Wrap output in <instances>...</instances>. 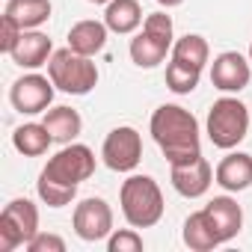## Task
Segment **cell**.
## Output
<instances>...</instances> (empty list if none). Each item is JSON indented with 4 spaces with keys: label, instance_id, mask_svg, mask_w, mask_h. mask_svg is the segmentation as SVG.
Segmentation results:
<instances>
[{
    "label": "cell",
    "instance_id": "cell-7",
    "mask_svg": "<svg viewBox=\"0 0 252 252\" xmlns=\"http://www.w3.org/2000/svg\"><path fill=\"white\" fill-rule=\"evenodd\" d=\"M39 234V208L30 199H12L0 214V252L27 246Z\"/></svg>",
    "mask_w": 252,
    "mask_h": 252
},
{
    "label": "cell",
    "instance_id": "cell-10",
    "mask_svg": "<svg viewBox=\"0 0 252 252\" xmlns=\"http://www.w3.org/2000/svg\"><path fill=\"white\" fill-rule=\"evenodd\" d=\"M54 89H57V86H54L51 77L30 71V74L18 77V80L12 83V89H9V101H12V107H15L18 113H24V116H36V113H45V110L51 107V101H54Z\"/></svg>",
    "mask_w": 252,
    "mask_h": 252
},
{
    "label": "cell",
    "instance_id": "cell-27",
    "mask_svg": "<svg viewBox=\"0 0 252 252\" xmlns=\"http://www.w3.org/2000/svg\"><path fill=\"white\" fill-rule=\"evenodd\" d=\"M30 252H65V240L60 234H48V231H39L30 243H27Z\"/></svg>",
    "mask_w": 252,
    "mask_h": 252
},
{
    "label": "cell",
    "instance_id": "cell-1",
    "mask_svg": "<svg viewBox=\"0 0 252 252\" xmlns=\"http://www.w3.org/2000/svg\"><path fill=\"white\" fill-rule=\"evenodd\" d=\"M149 131L155 143L160 146L163 158L169 166L175 163H190L202 158V137H199V122L190 110L181 104H160L152 113Z\"/></svg>",
    "mask_w": 252,
    "mask_h": 252
},
{
    "label": "cell",
    "instance_id": "cell-14",
    "mask_svg": "<svg viewBox=\"0 0 252 252\" xmlns=\"http://www.w3.org/2000/svg\"><path fill=\"white\" fill-rule=\"evenodd\" d=\"M205 211H208V217H211V222H214V228H217V234H220L222 243H228V240H234L240 234L243 211H240V205L231 196H214L205 205Z\"/></svg>",
    "mask_w": 252,
    "mask_h": 252
},
{
    "label": "cell",
    "instance_id": "cell-26",
    "mask_svg": "<svg viewBox=\"0 0 252 252\" xmlns=\"http://www.w3.org/2000/svg\"><path fill=\"white\" fill-rule=\"evenodd\" d=\"M21 36H24V30H21L9 15L0 18V51H3V54H12L15 45L21 42Z\"/></svg>",
    "mask_w": 252,
    "mask_h": 252
},
{
    "label": "cell",
    "instance_id": "cell-5",
    "mask_svg": "<svg viewBox=\"0 0 252 252\" xmlns=\"http://www.w3.org/2000/svg\"><path fill=\"white\" fill-rule=\"evenodd\" d=\"M48 77L60 92H68V95H89L98 86V68L92 57H83L71 48L54 51L48 63Z\"/></svg>",
    "mask_w": 252,
    "mask_h": 252
},
{
    "label": "cell",
    "instance_id": "cell-20",
    "mask_svg": "<svg viewBox=\"0 0 252 252\" xmlns=\"http://www.w3.org/2000/svg\"><path fill=\"white\" fill-rule=\"evenodd\" d=\"M51 143H54V137H51V131L45 128V122H27V125H21V128H15V134H12V146H15V152H21L24 158H39V155H45V152L51 149Z\"/></svg>",
    "mask_w": 252,
    "mask_h": 252
},
{
    "label": "cell",
    "instance_id": "cell-9",
    "mask_svg": "<svg viewBox=\"0 0 252 252\" xmlns=\"http://www.w3.org/2000/svg\"><path fill=\"white\" fill-rule=\"evenodd\" d=\"M71 225H74V234L80 240H86V243L107 240L113 234V208L104 199L89 196V199H83V202L74 205Z\"/></svg>",
    "mask_w": 252,
    "mask_h": 252
},
{
    "label": "cell",
    "instance_id": "cell-4",
    "mask_svg": "<svg viewBox=\"0 0 252 252\" xmlns=\"http://www.w3.org/2000/svg\"><path fill=\"white\" fill-rule=\"evenodd\" d=\"M175 39V27H172V18L166 12H152L146 15L143 21V30L131 39V60L134 65L140 68H155L166 60V54L172 51V42Z\"/></svg>",
    "mask_w": 252,
    "mask_h": 252
},
{
    "label": "cell",
    "instance_id": "cell-8",
    "mask_svg": "<svg viewBox=\"0 0 252 252\" xmlns=\"http://www.w3.org/2000/svg\"><path fill=\"white\" fill-rule=\"evenodd\" d=\"M101 158L113 172H134L143 160V137L131 125H119L104 137Z\"/></svg>",
    "mask_w": 252,
    "mask_h": 252
},
{
    "label": "cell",
    "instance_id": "cell-16",
    "mask_svg": "<svg viewBox=\"0 0 252 252\" xmlns=\"http://www.w3.org/2000/svg\"><path fill=\"white\" fill-rule=\"evenodd\" d=\"M107 33H110V27H107L104 21H92V18L77 21V24L68 30V48L77 51V54H83V57H95V54L104 51Z\"/></svg>",
    "mask_w": 252,
    "mask_h": 252
},
{
    "label": "cell",
    "instance_id": "cell-15",
    "mask_svg": "<svg viewBox=\"0 0 252 252\" xmlns=\"http://www.w3.org/2000/svg\"><path fill=\"white\" fill-rule=\"evenodd\" d=\"M9 57H12L15 65H21V68H42V65L51 63L54 45H51V39H48L42 30H24L21 42L15 45V51H12Z\"/></svg>",
    "mask_w": 252,
    "mask_h": 252
},
{
    "label": "cell",
    "instance_id": "cell-13",
    "mask_svg": "<svg viewBox=\"0 0 252 252\" xmlns=\"http://www.w3.org/2000/svg\"><path fill=\"white\" fill-rule=\"evenodd\" d=\"M214 178L228 193H240V190L252 187V155H246V152H228L217 163Z\"/></svg>",
    "mask_w": 252,
    "mask_h": 252
},
{
    "label": "cell",
    "instance_id": "cell-12",
    "mask_svg": "<svg viewBox=\"0 0 252 252\" xmlns=\"http://www.w3.org/2000/svg\"><path fill=\"white\" fill-rule=\"evenodd\" d=\"M169 181H172V187H175L178 196H184V199H199V196L208 193V187H211L217 178H214L211 163H208L205 158H196V160H190V163H175V166H169Z\"/></svg>",
    "mask_w": 252,
    "mask_h": 252
},
{
    "label": "cell",
    "instance_id": "cell-18",
    "mask_svg": "<svg viewBox=\"0 0 252 252\" xmlns=\"http://www.w3.org/2000/svg\"><path fill=\"white\" fill-rule=\"evenodd\" d=\"M42 122H45V128L51 131L54 143H63V146L74 143V140L80 137V131H83V119H80V113L71 110V107L45 110V119H42Z\"/></svg>",
    "mask_w": 252,
    "mask_h": 252
},
{
    "label": "cell",
    "instance_id": "cell-3",
    "mask_svg": "<svg viewBox=\"0 0 252 252\" xmlns=\"http://www.w3.org/2000/svg\"><path fill=\"white\" fill-rule=\"evenodd\" d=\"M249 134V110L243 101L225 95L220 101H214V107L208 110V140L222 149L231 152L237 149Z\"/></svg>",
    "mask_w": 252,
    "mask_h": 252
},
{
    "label": "cell",
    "instance_id": "cell-25",
    "mask_svg": "<svg viewBox=\"0 0 252 252\" xmlns=\"http://www.w3.org/2000/svg\"><path fill=\"white\" fill-rule=\"evenodd\" d=\"M107 249L110 252H143V234L131 225V228H113V234L107 237Z\"/></svg>",
    "mask_w": 252,
    "mask_h": 252
},
{
    "label": "cell",
    "instance_id": "cell-11",
    "mask_svg": "<svg viewBox=\"0 0 252 252\" xmlns=\"http://www.w3.org/2000/svg\"><path fill=\"white\" fill-rule=\"evenodd\" d=\"M252 80V63L237 54V51H222L220 57H214L211 63V83L220 89V92H240L246 89Z\"/></svg>",
    "mask_w": 252,
    "mask_h": 252
},
{
    "label": "cell",
    "instance_id": "cell-17",
    "mask_svg": "<svg viewBox=\"0 0 252 252\" xmlns=\"http://www.w3.org/2000/svg\"><path fill=\"white\" fill-rule=\"evenodd\" d=\"M184 243L193 252H211V249L222 246V240H220V234H217V228H214V222H211V217H208L205 208L193 211L184 220Z\"/></svg>",
    "mask_w": 252,
    "mask_h": 252
},
{
    "label": "cell",
    "instance_id": "cell-22",
    "mask_svg": "<svg viewBox=\"0 0 252 252\" xmlns=\"http://www.w3.org/2000/svg\"><path fill=\"white\" fill-rule=\"evenodd\" d=\"M208 57H211V48H208L205 36H199V33H187V36H181L172 45V60L175 63H184V65H193V68H205Z\"/></svg>",
    "mask_w": 252,
    "mask_h": 252
},
{
    "label": "cell",
    "instance_id": "cell-28",
    "mask_svg": "<svg viewBox=\"0 0 252 252\" xmlns=\"http://www.w3.org/2000/svg\"><path fill=\"white\" fill-rule=\"evenodd\" d=\"M155 3H160L163 9H175V6H181L184 0H155Z\"/></svg>",
    "mask_w": 252,
    "mask_h": 252
},
{
    "label": "cell",
    "instance_id": "cell-23",
    "mask_svg": "<svg viewBox=\"0 0 252 252\" xmlns=\"http://www.w3.org/2000/svg\"><path fill=\"white\" fill-rule=\"evenodd\" d=\"M199 77H202V68H193V65H184L175 60L166 65V86L175 95H190L199 86Z\"/></svg>",
    "mask_w": 252,
    "mask_h": 252
},
{
    "label": "cell",
    "instance_id": "cell-19",
    "mask_svg": "<svg viewBox=\"0 0 252 252\" xmlns=\"http://www.w3.org/2000/svg\"><path fill=\"white\" fill-rule=\"evenodd\" d=\"M104 24L110 27V33L128 36L143 24V6L137 0H110L104 9Z\"/></svg>",
    "mask_w": 252,
    "mask_h": 252
},
{
    "label": "cell",
    "instance_id": "cell-6",
    "mask_svg": "<svg viewBox=\"0 0 252 252\" xmlns=\"http://www.w3.org/2000/svg\"><path fill=\"white\" fill-rule=\"evenodd\" d=\"M92 172H95V155H92V149L83 146V143H68V146H63L45 163V169L39 175L48 178V181L65 184V187H80Z\"/></svg>",
    "mask_w": 252,
    "mask_h": 252
},
{
    "label": "cell",
    "instance_id": "cell-30",
    "mask_svg": "<svg viewBox=\"0 0 252 252\" xmlns=\"http://www.w3.org/2000/svg\"><path fill=\"white\" fill-rule=\"evenodd\" d=\"M249 63H252V45H249Z\"/></svg>",
    "mask_w": 252,
    "mask_h": 252
},
{
    "label": "cell",
    "instance_id": "cell-24",
    "mask_svg": "<svg viewBox=\"0 0 252 252\" xmlns=\"http://www.w3.org/2000/svg\"><path fill=\"white\" fill-rule=\"evenodd\" d=\"M36 193H39V199H42L48 208H65V205H71V202H74L77 187H65V184L48 181V178H42V175H39V181H36Z\"/></svg>",
    "mask_w": 252,
    "mask_h": 252
},
{
    "label": "cell",
    "instance_id": "cell-29",
    "mask_svg": "<svg viewBox=\"0 0 252 252\" xmlns=\"http://www.w3.org/2000/svg\"><path fill=\"white\" fill-rule=\"evenodd\" d=\"M86 3H95V6H101V3H104V6H107L110 0H86Z\"/></svg>",
    "mask_w": 252,
    "mask_h": 252
},
{
    "label": "cell",
    "instance_id": "cell-2",
    "mask_svg": "<svg viewBox=\"0 0 252 252\" xmlns=\"http://www.w3.org/2000/svg\"><path fill=\"white\" fill-rule=\"evenodd\" d=\"M119 205L122 217L134 228H152L160 222L166 205H163V190L152 175H128L119 190Z\"/></svg>",
    "mask_w": 252,
    "mask_h": 252
},
{
    "label": "cell",
    "instance_id": "cell-21",
    "mask_svg": "<svg viewBox=\"0 0 252 252\" xmlns=\"http://www.w3.org/2000/svg\"><path fill=\"white\" fill-rule=\"evenodd\" d=\"M51 0H9L6 12L21 30H39L48 18H51Z\"/></svg>",
    "mask_w": 252,
    "mask_h": 252
}]
</instances>
